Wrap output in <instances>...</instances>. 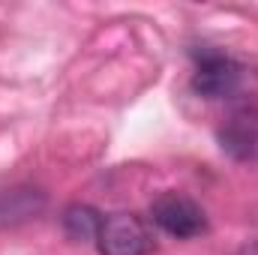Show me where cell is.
<instances>
[{"instance_id": "obj_3", "label": "cell", "mask_w": 258, "mask_h": 255, "mask_svg": "<svg viewBox=\"0 0 258 255\" xmlns=\"http://www.w3.org/2000/svg\"><path fill=\"white\" fill-rule=\"evenodd\" d=\"M237 84H240V66L228 54H219V51L198 54V66L192 75L195 93H201L204 99H222V96L234 93Z\"/></svg>"}, {"instance_id": "obj_2", "label": "cell", "mask_w": 258, "mask_h": 255, "mask_svg": "<svg viewBox=\"0 0 258 255\" xmlns=\"http://www.w3.org/2000/svg\"><path fill=\"white\" fill-rule=\"evenodd\" d=\"M99 255H147L153 249L147 225L135 213H111L102 216L96 234Z\"/></svg>"}, {"instance_id": "obj_5", "label": "cell", "mask_w": 258, "mask_h": 255, "mask_svg": "<svg viewBox=\"0 0 258 255\" xmlns=\"http://www.w3.org/2000/svg\"><path fill=\"white\" fill-rule=\"evenodd\" d=\"M255 144H258V126L249 117H234L228 126L222 129V147L231 150V153L240 156V159L252 156Z\"/></svg>"}, {"instance_id": "obj_1", "label": "cell", "mask_w": 258, "mask_h": 255, "mask_svg": "<svg viewBox=\"0 0 258 255\" xmlns=\"http://www.w3.org/2000/svg\"><path fill=\"white\" fill-rule=\"evenodd\" d=\"M150 216L165 234H171L177 240H189V237H198L207 231V216H204L201 204L183 192H162L150 204Z\"/></svg>"}, {"instance_id": "obj_4", "label": "cell", "mask_w": 258, "mask_h": 255, "mask_svg": "<svg viewBox=\"0 0 258 255\" xmlns=\"http://www.w3.org/2000/svg\"><path fill=\"white\" fill-rule=\"evenodd\" d=\"M99 225H102V216H99L93 207H87V204H72V207H66L63 231L69 234V240H78V243L96 240Z\"/></svg>"}]
</instances>
